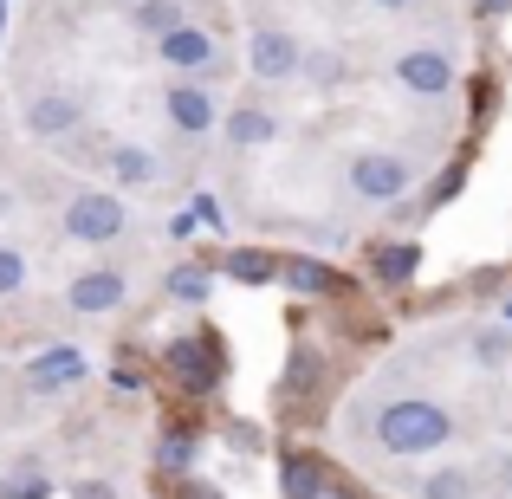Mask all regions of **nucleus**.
Instances as JSON below:
<instances>
[{"label": "nucleus", "instance_id": "obj_1", "mask_svg": "<svg viewBox=\"0 0 512 499\" xmlns=\"http://www.w3.org/2000/svg\"><path fill=\"white\" fill-rule=\"evenodd\" d=\"M454 441V415L441 409V402L428 396H396L383 415H376V448L383 454H402V461H415V454H435Z\"/></svg>", "mask_w": 512, "mask_h": 499}, {"label": "nucleus", "instance_id": "obj_2", "mask_svg": "<svg viewBox=\"0 0 512 499\" xmlns=\"http://www.w3.org/2000/svg\"><path fill=\"white\" fill-rule=\"evenodd\" d=\"M124 201L111 195V188H85V195H72V208H65V234L78 240V247H111L117 234H124Z\"/></svg>", "mask_w": 512, "mask_h": 499}, {"label": "nucleus", "instance_id": "obj_3", "mask_svg": "<svg viewBox=\"0 0 512 499\" xmlns=\"http://www.w3.org/2000/svg\"><path fill=\"white\" fill-rule=\"evenodd\" d=\"M409 182H415V169L402 163V156H389V150H363L357 163H350V195L376 201V208L402 201V195H409Z\"/></svg>", "mask_w": 512, "mask_h": 499}, {"label": "nucleus", "instance_id": "obj_4", "mask_svg": "<svg viewBox=\"0 0 512 499\" xmlns=\"http://www.w3.org/2000/svg\"><path fill=\"white\" fill-rule=\"evenodd\" d=\"M247 65H253V78H299V65H305V52H299V39L286 33V26H260L253 33V46H247Z\"/></svg>", "mask_w": 512, "mask_h": 499}, {"label": "nucleus", "instance_id": "obj_5", "mask_svg": "<svg viewBox=\"0 0 512 499\" xmlns=\"http://www.w3.org/2000/svg\"><path fill=\"white\" fill-rule=\"evenodd\" d=\"M78 124H85V104H78L72 91H39V98L26 104V130H33L39 143H59V137H72Z\"/></svg>", "mask_w": 512, "mask_h": 499}, {"label": "nucleus", "instance_id": "obj_6", "mask_svg": "<svg viewBox=\"0 0 512 499\" xmlns=\"http://www.w3.org/2000/svg\"><path fill=\"white\" fill-rule=\"evenodd\" d=\"M286 493H292V499H363L350 480L331 474L318 454H292V461H286Z\"/></svg>", "mask_w": 512, "mask_h": 499}, {"label": "nucleus", "instance_id": "obj_7", "mask_svg": "<svg viewBox=\"0 0 512 499\" xmlns=\"http://www.w3.org/2000/svg\"><path fill=\"white\" fill-rule=\"evenodd\" d=\"M396 85L415 91V98H448V91H454L448 52H402V59H396Z\"/></svg>", "mask_w": 512, "mask_h": 499}, {"label": "nucleus", "instance_id": "obj_8", "mask_svg": "<svg viewBox=\"0 0 512 499\" xmlns=\"http://www.w3.org/2000/svg\"><path fill=\"white\" fill-rule=\"evenodd\" d=\"M124 273H111V266H91V273H78L72 286H65V305L72 312H85V318H98V312H117L124 305Z\"/></svg>", "mask_w": 512, "mask_h": 499}, {"label": "nucleus", "instance_id": "obj_9", "mask_svg": "<svg viewBox=\"0 0 512 499\" xmlns=\"http://www.w3.org/2000/svg\"><path fill=\"white\" fill-rule=\"evenodd\" d=\"M156 52H163V65H175V72H208L214 65V33L208 26H175V33L156 39Z\"/></svg>", "mask_w": 512, "mask_h": 499}, {"label": "nucleus", "instance_id": "obj_10", "mask_svg": "<svg viewBox=\"0 0 512 499\" xmlns=\"http://www.w3.org/2000/svg\"><path fill=\"white\" fill-rule=\"evenodd\" d=\"M78 376H85V357H78L72 344H59V350H39V357L26 363V383H33L39 396H52V389L78 383Z\"/></svg>", "mask_w": 512, "mask_h": 499}, {"label": "nucleus", "instance_id": "obj_11", "mask_svg": "<svg viewBox=\"0 0 512 499\" xmlns=\"http://www.w3.org/2000/svg\"><path fill=\"white\" fill-rule=\"evenodd\" d=\"M163 104H169V124L182 130V137H208L214 130V98L201 85H175Z\"/></svg>", "mask_w": 512, "mask_h": 499}, {"label": "nucleus", "instance_id": "obj_12", "mask_svg": "<svg viewBox=\"0 0 512 499\" xmlns=\"http://www.w3.org/2000/svg\"><path fill=\"white\" fill-rule=\"evenodd\" d=\"M104 169H111L117 188H156L163 182V163H156L150 150H137V143H117V150L104 156Z\"/></svg>", "mask_w": 512, "mask_h": 499}, {"label": "nucleus", "instance_id": "obj_13", "mask_svg": "<svg viewBox=\"0 0 512 499\" xmlns=\"http://www.w3.org/2000/svg\"><path fill=\"white\" fill-rule=\"evenodd\" d=\"M273 137H279V124L260 104H240V111L227 117V143H234V150H260V143H273Z\"/></svg>", "mask_w": 512, "mask_h": 499}, {"label": "nucleus", "instance_id": "obj_14", "mask_svg": "<svg viewBox=\"0 0 512 499\" xmlns=\"http://www.w3.org/2000/svg\"><path fill=\"white\" fill-rule=\"evenodd\" d=\"M221 266H227V279H240V286H266V279H279V253H260V247H234Z\"/></svg>", "mask_w": 512, "mask_h": 499}, {"label": "nucleus", "instance_id": "obj_15", "mask_svg": "<svg viewBox=\"0 0 512 499\" xmlns=\"http://www.w3.org/2000/svg\"><path fill=\"white\" fill-rule=\"evenodd\" d=\"M279 279H286L292 292H338V273H331L325 260H305V253L279 260Z\"/></svg>", "mask_w": 512, "mask_h": 499}, {"label": "nucleus", "instance_id": "obj_16", "mask_svg": "<svg viewBox=\"0 0 512 499\" xmlns=\"http://www.w3.org/2000/svg\"><path fill=\"white\" fill-rule=\"evenodd\" d=\"M169 370H182L188 376V383H208V376H214V344H208V337H195V344H175L169 350Z\"/></svg>", "mask_w": 512, "mask_h": 499}, {"label": "nucleus", "instance_id": "obj_17", "mask_svg": "<svg viewBox=\"0 0 512 499\" xmlns=\"http://www.w3.org/2000/svg\"><path fill=\"white\" fill-rule=\"evenodd\" d=\"M415 266H422V253H415L409 240H402V247H376V279H383V286H409Z\"/></svg>", "mask_w": 512, "mask_h": 499}, {"label": "nucleus", "instance_id": "obj_18", "mask_svg": "<svg viewBox=\"0 0 512 499\" xmlns=\"http://www.w3.org/2000/svg\"><path fill=\"white\" fill-rule=\"evenodd\" d=\"M137 26L150 39H163V33H175V26H188V13H182V0H143V7H137Z\"/></svg>", "mask_w": 512, "mask_h": 499}, {"label": "nucleus", "instance_id": "obj_19", "mask_svg": "<svg viewBox=\"0 0 512 499\" xmlns=\"http://www.w3.org/2000/svg\"><path fill=\"white\" fill-rule=\"evenodd\" d=\"M163 286H169V299H182V305H201V299H208V286H214V273H208V266H175V273L163 279Z\"/></svg>", "mask_w": 512, "mask_h": 499}, {"label": "nucleus", "instance_id": "obj_20", "mask_svg": "<svg viewBox=\"0 0 512 499\" xmlns=\"http://www.w3.org/2000/svg\"><path fill=\"white\" fill-rule=\"evenodd\" d=\"M188 461H195V435H188V428H163V441H156V467L182 474Z\"/></svg>", "mask_w": 512, "mask_h": 499}, {"label": "nucleus", "instance_id": "obj_21", "mask_svg": "<svg viewBox=\"0 0 512 499\" xmlns=\"http://www.w3.org/2000/svg\"><path fill=\"white\" fill-rule=\"evenodd\" d=\"M422 499H474V474H461V467H441V474L422 480Z\"/></svg>", "mask_w": 512, "mask_h": 499}, {"label": "nucleus", "instance_id": "obj_22", "mask_svg": "<svg viewBox=\"0 0 512 499\" xmlns=\"http://www.w3.org/2000/svg\"><path fill=\"white\" fill-rule=\"evenodd\" d=\"M52 493V480L46 474H33V467H26V474H7L0 480V499H46Z\"/></svg>", "mask_w": 512, "mask_h": 499}, {"label": "nucleus", "instance_id": "obj_23", "mask_svg": "<svg viewBox=\"0 0 512 499\" xmlns=\"http://www.w3.org/2000/svg\"><path fill=\"white\" fill-rule=\"evenodd\" d=\"M20 286H26V260L13 247H0V299H13Z\"/></svg>", "mask_w": 512, "mask_h": 499}, {"label": "nucleus", "instance_id": "obj_24", "mask_svg": "<svg viewBox=\"0 0 512 499\" xmlns=\"http://www.w3.org/2000/svg\"><path fill=\"white\" fill-rule=\"evenodd\" d=\"M474 350H480V363H506V357H512V344H506L500 331H480V344H474Z\"/></svg>", "mask_w": 512, "mask_h": 499}, {"label": "nucleus", "instance_id": "obj_25", "mask_svg": "<svg viewBox=\"0 0 512 499\" xmlns=\"http://www.w3.org/2000/svg\"><path fill=\"white\" fill-rule=\"evenodd\" d=\"M195 221H208V227H214V234H221V208H214V201H208V195H201V201H195Z\"/></svg>", "mask_w": 512, "mask_h": 499}, {"label": "nucleus", "instance_id": "obj_26", "mask_svg": "<svg viewBox=\"0 0 512 499\" xmlns=\"http://www.w3.org/2000/svg\"><path fill=\"white\" fill-rule=\"evenodd\" d=\"M305 65H312V72L325 78V85H331V78H338V59H331V52H318V59H305Z\"/></svg>", "mask_w": 512, "mask_h": 499}, {"label": "nucleus", "instance_id": "obj_27", "mask_svg": "<svg viewBox=\"0 0 512 499\" xmlns=\"http://www.w3.org/2000/svg\"><path fill=\"white\" fill-rule=\"evenodd\" d=\"M78 499H111V487H98V480H91V487H78Z\"/></svg>", "mask_w": 512, "mask_h": 499}, {"label": "nucleus", "instance_id": "obj_28", "mask_svg": "<svg viewBox=\"0 0 512 499\" xmlns=\"http://www.w3.org/2000/svg\"><path fill=\"white\" fill-rule=\"evenodd\" d=\"M512 7V0H480V13H506Z\"/></svg>", "mask_w": 512, "mask_h": 499}, {"label": "nucleus", "instance_id": "obj_29", "mask_svg": "<svg viewBox=\"0 0 512 499\" xmlns=\"http://www.w3.org/2000/svg\"><path fill=\"white\" fill-rule=\"evenodd\" d=\"M7 214H13V195H7V188H0V221H7Z\"/></svg>", "mask_w": 512, "mask_h": 499}, {"label": "nucleus", "instance_id": "obj_30", "mask_svg": "<svg viewBox=\"0 0 512 499\" xmlns=\"http://www.w3.org/2000/svg\"><path fill=\"white\" fill-rule=\"evenodd\" d=\"M370 7H409V0H370Z\"/></svg>", "mask_w": 512, "mask_h": 499}, {"label": "nucleus", "instance_id": "obj_31", "mask_svg": "<svg viewBox=\"0 0 512 499\" xmlns=\"http://www.w3.org/2000/svg\"><path fill=\"white\" fill-rule=\"evenodd\" d=\"M0 20H7V13H0Z\"/></svg>", "mask_w": 512, "mask_h": 499}]
</instances>
